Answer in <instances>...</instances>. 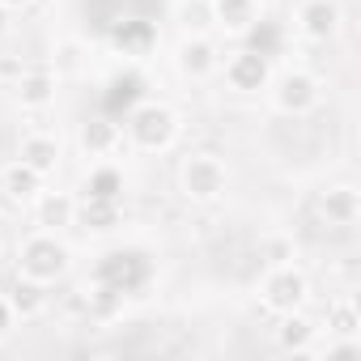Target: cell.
I'll return each instance as SVG.
<instances>
[{
    "label": "cell",
    "instance_id": "cell-19",
    "mask_svg": "<svg viewBox=\"0 0 361 361\" xmlns=\"http://www.w3.org/2000/svg\"><path fill=\"white\" fill-rule=\"evenodd\" d=\"M323 327H327V336H361V310H357V302L353 298H336L323 310Z\"/></svg>",
    "mask_w": 361,
    "mask_h": 361
},
{
    "label": "cell",
    "instance_id": "cell-10",
    "mask_svg": "<svg viewBox=\"0 0 361 361\" xmlns=\"http://www.w3.org/2000/svg\"><path fill=\"white\" fill-rule=\"evenodd\" d=\"M209 9H213V26L230 39H243L259 26L264 18V5L259 0H209Z\"/></svg>",
    "mask_w": 361,
    "mask_h": 361
},
{
    "label": "cell",
    "instance_id": "cell-6",
    "mask_svg": "<svg viewBox=\"0 0 361 361\" xmlns=\"http://www.w3.org/2000/svg\"><path fill=\"white\" fill-rule=\"evenodd\" d=\"M217 73L226 77V85H230L234 94H264L268 81H272V60H268V51H259V47H238V51H230V56L221 60Z\"/></svg>",
    "mask_w": 361,
    "mask_h": 361
},
{
    "label": "cell",
    "instance_id": "cell-21",
    "mask_svg": "<svg viewBox=\"0 0 361 361\" xmlns=\"http://www.w3.org/2000/svg\"><path fill=\"white\" fill-rule=\"evenodd\" d=\"M178 26H183V35H209L213 30L209 0H183V5H178Z\"/></svg>",
    "mask_w": 361,
    "mask_h": 361
},
{
    "label": "cell",
    "instance_id": "cell-13",
    "mask_svg": "<svg viewBox=\"0 0 361 361\" xmlns=\"http://www.w3.org/2000/svg\"><path fill=\"white\" fill-rule=\"evenodd\" d=\"M319 213H323L327 226H340V230L357 226V217H361V196H357V188H353V183L327 188V192L319 196Z\"/></svg>",
    "mask_w": 361,
    "mask_h": 361
},
{
    "label": "cell",
    "instance_id": "cell-18",
    "mask_svg": "<svg viewBox=\"0 0 361 361\" xmlns=\"http://www.w3.org/2000/svg\"><path fill=\"white\" fill-rule=\"evenodd\" d=\"M77 226L90 234H111L119 226V200H77Z\"/></svg>",
    "mask_w": 361,
    "mask_h": 361
},
{
    "label": "cell",
    "instance_id": "cell-12",
    "mask_svg": "<svg viewBox=\"0 0 361 361\" xmlns=\"http://www.w3.org/2000/svg\"><path fill=\"white\" fill-rule=\"evenodd\" d=\"M60 157H64V149H60V136H51V132H26L18 145V161H26L43 178L60 170Z\"/></svg>",
    "mask_w": 361,
    "mask_h": 361
},
{
    "label": "cell",
    "instance_id": "cell-2",
    "mask_svg": "<svg viewBox=\"0 0 361 361\" xmlns=\"http://www.w3.org/2000/svg\"><path fill=\"white\" fill-rule=\"evenodd\" d=\"M230 188V166L217 153H188L178 161V196L188 204H217Z\"/></svg>",
    "mask_w": 361,
    "mask_h": 361
},
{
    "label": "cell",
    "instance_id": "cell-5",
    "mask_svg": "<svg viewBox=\"0 0 361 361\" xmlns=\"http://www.w3.org/2000/svg\"><path fill=\"white\" fill-rule=\"evenodd\" d=\"M268 94L281 115H310L323 102V81L306 68H285L281 77L268 81Z\"/></svg>",
    "mask_w": 361,
    "mask_h": 361
},
{
    "label": "cell",
    "instance_id": "cell-23",
    "mask_svg": "<svg viewBox=\"0 0 361 361\" xmlns=\"http://www.w3.org/2000/svg\"><path fill=\"white\" fill-rule=\"evenodd\" d=\"M13 327H18V310H13L9 298H0V344L13 336Z\"/></svg>",
    "mask_w": 361,
    "mask_h": 361
},
{
    "label": "cell",
    "instance_id": "cell-15",
    "mask_svg": "<svg viewBox=\"0 0 361 361\" xmlns=\"http://www.w3.org/2000/svg\"><path fill=\"white\" fill-rule=\"evenodd\" d=\"M276 348L281 353H310L314 340H319V327L302 314V310H289V314H276Z\"/></svg>",
    "mask_w": 361,
    "mask_h": 361
},
{
    "label": "cell",
    "instance_id": "cell-27",
    "mask_svg": "<svg viewBox=\"0 0 361 361\" xmlns=\"http://www.w3.org/2000/svg\"><path fill=\"white\" fill-rule=\"evenodd\" d=\"M5 30H9V9L0 5V35H5Z\"/></svg>",
    "mask_w": 361,
    "mask_h": 361
},
{
    "label": "cell",
    "instance_id": "cell-8",
    "mask_svg": "<svg viewBox=\"0 0 361 361\" xmlns=\"http://www.w3.org/2000/svg\"><path fill=\"white\" fill-rule=\"evenodd\" d=\"M174 68L188 81H209L221 68V51H217V43L209 35H183L178 47H174Z\"/></svg>",
    "mask_w": 361,
    "mask_h": 361
},
{
    "label": "cell",
    "instance_id": "cell-1",
    "mask_svg": "<svg viewBox=\"0 0 361 361\" xmlns=\"http://www.w3.org/2000/svg\"><path fill=\"white\" fill-rule=\"evenodd\" d=\"M68 268H73V251L56 230H35L30 238L18 243V276L51 289L56 281L68 276Z\"/></svg>",
    "mask_w": 361,
    "mask_h": 361
},
{
    "label": "cell",
    "instance_id": "cell-4",
    "mask_svg": "<svg viewBox=\"0 0 361 361\" xmlns=\"http://www.w3.org/2000/svg\"><path fill=\"white\" fill-rule=\"evenodd\" d=\"M310 298V276L298 268V264H276L264 272L259 281V306L268 314H289V310H302Z\"/></svg>",
    "mask_w": 361,
    "mask_h": 361
},
{
    "label": "cell",
    "instance_id": "cell-3",
    "mask_svg": "<svg viewBox=\"0 0 361 361\" xmlns=\"http://www.w3.org/2000/svg\"><path fill=\"white\" fill-rule=\"evenodd\" d=\"M178 128H183V123H178V111L166 106V102H140L128 115V123H123L128 145L136 153H166L178 140Z\"/></svg>",
    "mask_w": 361,
    "mask_h": 361
},
{
    "label": "cell",
    "instance_id": "cell-17",
    "mask_svg": "<svg viewBox=\"0 0 361 361\" xmlns=\"http://www.w3.org/2000/svg\"><path fill=\"white\" fill-rule=\"evenodd\" d=\"M0 183H5V196H9L13 204H30V200L43 192V174L30 170L26 161H13L5 174H0Z\"/></svg>",
    "mask_w": 361,
    "mask_h": 361
},
{
    "label": "cell",
    "instance_id": "cell-22",
    "mask_svg": "<svg viewBox=\"0 0 361 361\" xmlns=\"http://www.w3.org/2000/svg\"><path fill=\"white\" fill-rule=\"evenodd\" d=\"M264 259H268V268H276V264H293V259H298V247H293V238H285V234H272V238H264Z\"/></svg>",
    "mask_w": 361,
    "mask_h": 361
},
{
    "label": "cell",
    "instance_id": "cell-25",
    "mask_svg": "<svg viewBox=\"0 0 361 361\" xmlns=\"http://www.w3.org/2000/svg\"><path fill=\"white\" fill-rule=\"evenodd\" d=\"M22 73H26V68H22V64H18V60H0V77H5V81H9V85H13V81H18V77H22Z\"/></svg>",
    "mask_w": 361,
    "mask_h": 361
},
{
    "label": "cell",
    "instance_id": "cell-7",
    "mask_svg": "<svg viewBox=\"0 0 361 361\" xmlns=\"http://www.w3.org/2000/svg\"><path fill=\"white\" fill-rule=\"evenodd\" d=\"M293 26L302 39L310 43H331L344 26V13H340V0H298L293 9Z\"/></svg>",
    "mask_w": 361,
    "mask_h": 361
},
{
    "label": "cell",
    "instance_id": "cell-20",
    "mask_svg": "<svg viewBox=\"0 0 361 361\" xmlns=\"http://www.w3.org/2000/svg\"><path fill=\"white\" fill-rule=\"evenodd\" d=\"M9 302H13L18 319H35V314H43V306H47V285H39V281H26V276H18V285H13Z\"/></svg>",
    "mask_w": 361,
    "mask_h": 361
},
{
    "label": "cell",
    "instance_id": "cell-11",
    "mask_svg": "<svg viewBox=\"0 0 361 361\" xmlns=\"http://www.w3.org/2000/svg\"><path fill=\"white\" fill-rule=\"evenodd\" d=\"M30 209H35V226L39 230H68V226H77V196L73 192H39L35 200H30Z\"/></svg>",
    "mask_w": 361,
    "mask_h": 361
},
{
    "label": "cell",
    "instance_id": "cell-9",
    "mask_svg": "<svg viewBox=\"0 0 361 361\" xmlns=\"http://www.w3.org/2000/svg\"><path fill=\"white\" fill-rule=\"evenodd\" d=\"M56 94H60V73H51V68H26L13 81V98L22 111H47V106H56Z\"/></svg>",
    "mask_w": 361,
    "mask_h": 361
},
{
    "label": "cell",
    "instance_id": "cell-24",
    "mask_svg": "<svg viewBox=\"0 0 361 361\" xmlns=\"http://www.w3.org/2000/svg\"><path fill=\"white\" fill-rule=\"evenodd\" d=\"M60 68H77V43H60L56 47V73Z\"/></svg>",
    "mask_w": 361,
    "mask_h": 361
},
{
    "label": "cell",
    "instance_id": "cell-16",
    "mask_svg": "<svg viewBox=\"0 0 361 361\" xmlns=\"http://www.w3.org/2000/svg\"><path fill=\"white\" fill-rule=\"evenodd\" d=\"M119 196H123V170L111 166L106 157L94 161L81 183V200H119Z\"/></svg>",
    "mask_w": 361,
    "mask_h": 361
},
{
    "label": "cell",
    "instance_id": "cell-14",
    "mask_svg": "<svg viewBox=\"0 0 361 361\" xmlns=\"http://www.w3.org/2000/svg\"><path fill=\"white\" fill-rule=\"evenodd\" d=\"M77 145H81V153H85L90 161H102V157H111V153L123 145V128L98 115V119L81 123V132H77Z\"/></svg>",
    "mask_w": 361,
    "mask_h": 361
},
{
    "label": "cell",
    "instance_id": "cell-26",
    "mask_svg": "<svg viewBox=\"0 0 361 361\" xmlns=\"http://www.w3.org/2000/svg\"><path fill=\"white\" fill-rule=\"evenodd\" d=\"M0 5H5V9L13 13V9H26V5H35V0H0Z\"/></svg>",
    "mask_w": 361,
    "mask_h": 361
}]
</instances>
